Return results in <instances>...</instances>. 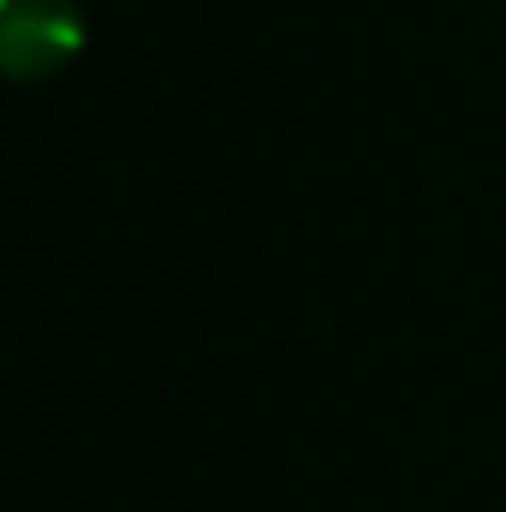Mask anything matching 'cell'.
I'll return each instance as SVG.
<instances>
[{
	"instance_id": "cell-1",
	"label": "cell",
	"mask_w": 506,
	"mask_h": 512,
	"mask_svg": "<svg viewBox=\"0 0 506 512\" xmlns=\"http://www.w3.org/2000/svg\"><path fill=\"white\" fill-rule=\"evenodd\" d=\"M72 48H78L72 0H6V66L18 78L54 72Z\"/></svg>"
}]
</instances>
